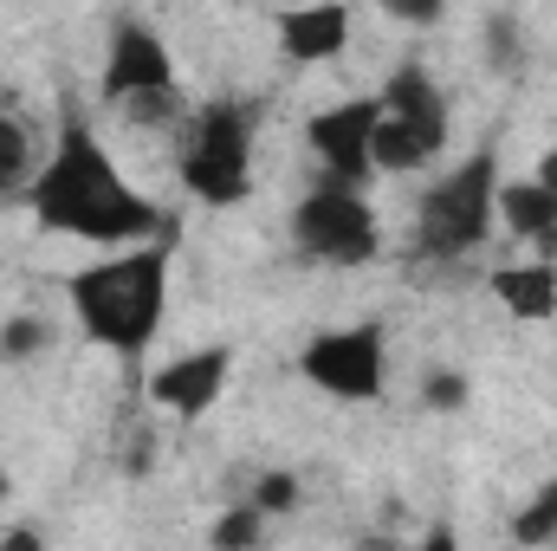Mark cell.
Returning a JSON list of instances; mask_svg holds the SVG:
<instances>
[{"label":"cell","instance_id":"obj_20","mask_svg":"<svg viewBox=\"0 0 557 551\" xmlns=\"http://www.w3.org/2000/svg\"><path fill=\"white\" fill-rule=\"evenodd\" d=\"M383 13H396V20H409V26H428V20H441V7L447 0H376Z\"/></svg>","mask_w":557,"mask_h":551},{"label":"cell","instance_id":"obj_12","mask_svg":"<svg viewBox=\"0 0 557 551\" xmlns=\"http://www.w3.org/2000/svg\"><path fill=\"white\" fill-rule=\"evenodd\" d=\"M493 215H499L519 241H545V254H557V188H545L539 175H525V182H499Z\"/></svg>","mask_w":557,"mask_h":551},{"label":"cell","instance_id":"obj_19","mask_svg":"<svg viewBox=\"0 0 557 551\" xmlns=\"http://www.w3.org/2000/svg\"><path fill=\"white\" fill-rule=\"evenodd\" d=\"M260 506H267V513L298 506V480H292V474H267V480H260Z\"/></svg>","mask_w":557,"mask_h":551},{"label":"cell","instance_id":"obj_22","mask_svg":"<svg viewBox=\"0 0 557 551\" xmlns=\"http://www.w3.org/2000/svg\"><path fill=\"white\" fill-rule=\"evenodd\" d=\"M0 500H7V474H0Z\"/></svg>","mask_w":557,"mask_h":551},{"label":"cell","instance_id":"obj_13","mask_svg":"<svg viewBox=\"0 0 557 551\" xmlns=\"http://www.w3.org/2000/svg\"><path fill=\"white\" fill-rule=\"evenodd\" d=\"M493 298L512 311V318H525V325H539V318H552L557 311V267H499L493 273Z\"/></svg>","mask_w":557,"mask_h":551},{"label":"cell","instance_id":"obj_17","mask_svg":"<svg viewBox=\"0 0 557 551\" xmlns=\"http://www.w3.org/2000/svg\"><path fill=\"white\" fill-rule=\"evenodd\" d=\"M46 344V325L39 318H13V325H0V357H33Z\"/></svg>","mask_w":557,"mask_h":551},{"label":"cell","instance_id":"obj_1","mask_svg":"<svg viewBox=\"0 0 557 551\" xmlns=\"http://www.w3.org/2000/svg\"><path fill=\"white\" fill-rule=\"evenodd\" d=\"M26 201H33L39 228L78 234V241H98V247H131V241H149L162 228L156 201H143L137 188L124 182L111 149L91 137V124H78V118L59 131V143L39 162Z\"/></svg>","mask_w":557,"mask_h":551},{"label":"cell","instance_id":"obj_2","mask_svg":"<svg viewBox=\"0 0 557 551\" xmlns=\"http://www.w3.org/2000/svg\"><path fill=\"white\" fill-rule=\"evenodd\" d=\"M72 292V311L78 325L111 344V351H143L162 325V305H169V241H143V247H124L98 267L65 279Z\"/></svg>","mask_w":557,"mask_h":551},{"label":"cell","instance_id":"obj_18","mask_svg":"<svg viewBox=\"0 0 557 551\" xmlns=\"http://www.w3.org/2000/svg\"><path fill=\"white\" fill-rule=\"evenodd\" d=\"M421 396H428V409H460V403H467V383H460L454 370H441V377L421 383Z\"/></svg>","mask_w":557,"mask_h":551},{"label":"cell","instance_id":"obj_9","mask_svg":"<svg viewBox=\"0 0 557 551\" xmlns=\"http://www.w3.org/2000/svg\"><path fill=\"white\" fill-rule=\"evenodd\" d=\"M376 111H383V98H350V105H331V111H318V118L305 124V143L318 149V162H324L337 182L376 175V162H370Z\"/></svg>","mask_w":557,"mask_h":551},{"label":"cell","instance_id":"obj_4","mask_svg":"<svg viewBox=\"0 0 557 551\" xmlns=\"http://www.w3.org/2000/svg\"><path fill=\"white\" fill-rule=\"evenodd\" d=\"M447 143V105L434 91V78L421 65H403L383 85V111H376V137H370V162L383 175H409L421 162H434V149Z\"/></svg>","mask_w":557,"mask_h":551},{"label":"cell","instance_id":"obj_10","mask_svg":"<svg viewBox=\"0 0 557 551\" xmlns=\"http://www.w3.org/2000/svg\"><path fill=\"white\" fill-rule=\"evenodd\" d=\"M227 377H234V351L227 344H208V351H188V357L162 364L149 377V396H156V409L195 421V415H208L227 396Z\"/></svg>","mask_w":557,"mask_h":551},{"label":"cell","instance_id":"obj_8","mask_svg":"<svg viewBox=\"0 0 557 551\" xmlns=\"http://www.w3.org/2000/svg\"><path fill=\"white\" fill-rule=\"evenodd\" d=\"M305 383H318L337 403H370L383 390V331L376 325H350V331H318L298 357Z\"/></svg>","mask_w":557,"mask_h":551},{"label":"cell","instance_id":"obj_15","mask_svg":"<svg viewBox=\"0 0 557 551\" xmlns=\"http://www.w3.org/2000/svg\"><path fill=\"white\" fill-rule=\"evenodd\" d=\"M512 539H519V546H545V539H557V480L532 493V506L512 519Z\"/></svg>","mask_w":557,"mask_h":551},{"label":"cell","instance_id":"obj_5","mask_svg":"<svg viewBox=\"0 0 557 551\" xmlns=\"http://www.w3.org/2000/svg\"><path fill=\"white\" fill-rule=\"evenodd\" d=\"M182 182L214 208L247 201V188H253V118L240 105H208L195 118V137L182 149Z\"/></svg>","mask_w":557,"mask_h":551},{"label":"cell","instance_id":"obj_7","mask_svg":"<svg viewBox=\"0 0 557 551\" xmlns=\"http://www.w3.org/2000/svg\"><path fill=\"white\" fill-rule=\"evenodd\" d=\"M104 98L124 105L131 118L156 124L175 111V59L149 26H117L111 33V59H104Z\"/></svg>","mask_w":557,"mask_h":551},{"label":"cell","instance_id":"obj_6","mask_svg":"<svg viewBox=\"0 0 557 551\" xmlns=\"http://www.w3.org/2000/svg\"><path fill=\"white\" fill-rule=\"evenodd\" d=\"M292 241H298V254H311L324 267H363V260H376V215L357 195V182H337L331 175L324 188H311L298 201Z\"/></svg>","mask_w":557,"mask_h":551},{"label":"cell","instance_id":"obj_11","mask_svg":"<svg viewBox=\"0 0 557 551\" xmlns=\"http://www.w3.org/2000/svg\"><path fill=\"white\" fill-rule=\"evenodd\" d=\"M278 46L298 59V65H324L350 46V7L344 0H318V7H292L278 20Z\"/></svg>","mask_w":557,"mask_h":551},{"label":"cell","instance_id":"obj_16","mask_svg":"<svg viewBox=\"0 0 557 551\" xmlns=\"http://www.w3.org/2000/svg\"><path fill=\"white\" fill-rule=\"evenodd\" d=\"M267 532V506L253 500V506H240V513H227L221 526H214V546H253Z\"/></svg>","mask_w":557,"mask_h":551},{"label":"cell","instance_id":"obj_21","mask_svg":"<svg viewBox=\"0 0 557 551\" xmlns=\"http://www.w3.org/2000/svg\"><path fill=\"white\" fill-rule=\"evenodd\" d=\"M539 182H545V188H557V156H545V162H539Z\"/></svg>","mask_w":557,"mask_h":551},{"label":"cell","instance_id":"obj_3","mask_svg":"<svg viewBox=\"0 0 557 551\" xmlns=\"http://www.w3.org/2000/svg\"><path fill=\"white\" fill-rule=\"evenodd\" d=\"M493 195H499V156L473 149L454 175H441L416 208V247L434 260H460L486 241L493 221Z\"/></svg>","mask_w":557,"mask_h":551},{"label":"cell","instance_id":"obj_14","mask_svg":"<svg viewBox=\"0 0 557 551\" xmlns=\"http://www.w3.org/2000/svg\"><path fill=\"white\" fill-rule=\"evenodd\" d=\"M33 131H26V118H13L7 105H0V201H13V195H33Z\"/></svg>","mask_w":557,"mask_h":551}]
</instances>
